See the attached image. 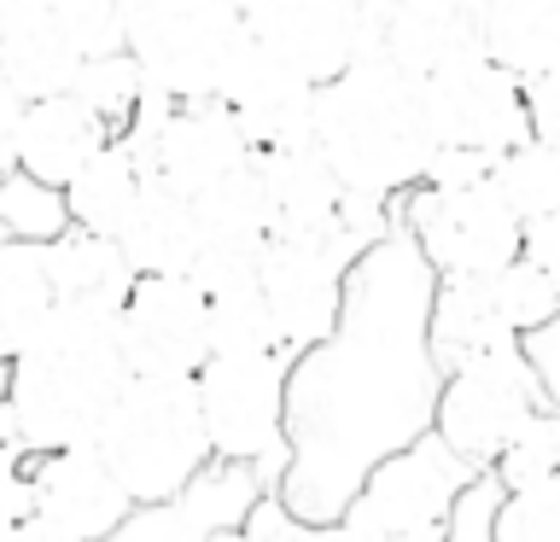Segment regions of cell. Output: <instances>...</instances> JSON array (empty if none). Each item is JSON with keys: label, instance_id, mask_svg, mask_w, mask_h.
Masks as SVG:
<instances>
[{"label": "cell", "instance_id": "1", "mask_svg": "<svg viewBox=\"0 0 560 542\" xmlns=\"http://www.w3.org/2000/svg\"><path fill=\"white\" fill-rule=\"evenodd\" d=\"M432 286L420 245L392 227L357 257L345 315L327 344L292 362L287 385V479L280 502L304 525H332L357 502L368 472L432 437L444 367L432 362Z\"/></svg>", "mask_w": 560, "mask_h": 542}, {"label": "cell", "instance_id": "2", "mask_svg": "<svg viewBox=\"0 0 560 542\" xmlns=\"http://www.w3.org/2000/svg\"><path fill=\"white\" fill-rule=\"evenodd\" d=\"M129 379L135 374L122 362V309L52 304L35 344L7 362V414L24 455L94 444Z\"/></svg>", "mask_w": 560, "mask_h": 542}, {"label": "cell", "instance_id": "3", "mask_svg": "<svg viewBox=\"0 0 560 542\" xmlns=\"http://www.w3.org/2000/svg\"><path fill=\"white\" fill-rule=\"evenodd\" d=\"M315 146L345 181V192L374 204H397L432 169V122L409 70L385 52H368L315 94Z\"/></svg>", "mask_w": 560, "mask_h": 542}, {"label": "cell", "instance_id": "4", "mask_svg": "<svg viewBox=\"0 0 560 542\" xmlns=\"http://www.w3.org/2000/svg\"><path fill=\"white\" fill-rule=\"evenodd\" d=\"M135 507H164L217 461L192 379H129L94 437Z\"/></svg>", "mask_w": 560, "mask_h": 542}, {"label": "cell", "instance_id": "5", "mask_svg": "<svg viewBox=\"0 0 560 542\" xmlns=\"http://www.w3.org/2000/svg\"><path fill=\"white\" fill-rule=\"evenodd\" d=\"M542 409H549L542 374H537L525 339H514V344L479 350V356H467L455 374H444L432 437L455 455V461H467L472 472H490L497 455L508 449V437Z\"/></svg>", "mask_w": 560, "mask_h": 542}, {"label": "cell", "instance_id": "6", "mask_svg": "<svg viewBox=\"0 0 560 542\" xmlns=\"http://www.w3.org/2000/svg\"><path fill=\"white\" fill-rule=\"evenodd\" d=\"M292 362L287 350L269 356H217L205 362L199 385V414L210 432L217 461L234 467H257L262 490H280L287 479V385H292Z\"/></svg>", "mask_w": 560, "mask_h": 542}, {"label": "cell", "instance_id": "7", "mask_svg": "<svg viewBox=\"0 0 560 542\" xmlns=\"http://www.w3.org/2000/svg\"><path fill=\"white\" fill-rule=\"evenodd\" d=\"M549 321H560V286L549 274H537L532 262H514L502 274H455L432 286V362L455 374L467 356L497 344H514L525 332H542Z\"/></svg>", "mask_w": 560, "mask_h": 542}, {"label": "cell", "instance_id": "8", "mask_svg": "<svg viewBox=\"0 0 560 542\" xmlns=\"http://www.w3.org/2000/svg\"><path fill=\"white\" fill-rule=\"evenodd\" d=\"M122 47L140 64V82L164 99H217V87L245 47L234 0H170L122 30Z\"/></svg>", "mask_w": 560, "mask_h": 542}, {"label": "cell", "instance_id": "9", "mask_svg": "<svg viewBox=\"0 0 560 542\" xmlns=\"http://www.w3.org/2000/svg\"><path fill=\"white\" fill-rule=\"evenodd\" d=\"M392 216L420 245V257H427V269L438 280L502 274L520 262V245H525L520 216L490 192V181H479V187H409L392 204Z\"/></svg>", "mask_w": 560, "mask_h": 542}, {"label": "cell", "instance_id": "10", "mask_svg": "<svg viewBox=\"0 0 560 542\" xmlns=\"http://www.w3.org/2000/svg\"><path fill=\"white\" fill-rule=\"evenodd\" d=\"M420 99H427V122H432L438 152H472V157L497 164L502 152L532 140L520 76H508L485 52H467V59L432 70L420 82Z\"/></svg>", "mask_w": 560, "mask_h": 542}, {"label": "cell", "instance_id": "11", "mask_svg": "<svg viewBox=\"0 0 560 542\" xmlns=\"http://www.w3.org/2000/svg\"><path fill=\"white\" fill-rule=\"evenodd\" d=\"M245 35L275 52L280 64H292L298 76L327 87L345 76L357 59L380 52V12H362L350 0H234Z\"/></svg>", "mask_w": 560, "mask_h": 542}, {"label": "cell", "instance_id": "12", "mask_svg": "<svg viewBox=\"0 0 560 542\" xmlns=\"http://www.w3.org/2000/svg\"><path fill=\"white\" fill-rule=\"evenodd\" d=\"M122 362L135 379H199L210 362V297L187 274H140L122 304Z\"/></svg>", "mask_w": 560, "mask_h": 542}, {"label": "cell", "instance_id": "13", "mask_svg": "<svg viewBox=\"0 0 560 542\" xmlns=\"http://www.w3.org/2000/svg\"><path fill=\"white\" fill-rule=\"evenodd\" d=\"M472 479L467 461L438 444V437H420L392 461H380L368 472V484L357 490V502L345 507V525H357L362 537H409V531H432V525L450 519V502L462 496V484Z\"/></svg>", "mask_w": 560, "mask_h": 542}, {"label": "cell", "instance_id": "14", "mask_svg": "<svg viewBox=\"0 0 560 542\" xmlns=\"http://www.w3.org/2000/svg\"><path fill=\"white\" fill-rule=\"evenodd\" d=\"M252 157H257L252 140L240 134V122L222 99H175L170 117L158 122L152 146L140 152V164L158 187L182 192V199H205L210 187L228 181Z\"/></svg>", "mask_w": 560, "mask_h": 542}, {"label": "cell", "instance_id": "15", "mask_svg": "<svg viewBox=\"0 0 560 542\" xmlns=\"http://www.w3.org/2000/svg\"><path fill=\"white\" fill-rule=\"evenodd\" d=\"M315 87L310 76H298L292 64H280L275 52H262L252 35L234 52L228 76L217 87V99L234 111L240 134L252 140V152H287L315 140Z\"/></svg>", "mask_w": 560, "mask_h": 542}, {"label": "cell", "instance_id": "16", "mask_svg": "<svg viewBox=\"0 0 560 542\" xmlns=\"http://www.w3.org/2000/svg\"><path fill=\"white\" fill-rule=\"evenodd\" d=\"M24 472H30L35 514L65 525V531L82 537V542H105L135 519V496L117 484V472L105 467V455L94 444L30 455Z\"/></svg>", "mask_w": 560, "mask_h": 542}, {"label": "cell", "instance_id": "17", "mask_svg": "<svg viewBox=\"0 0 560 542\" xmlns=\"http://www.w3.org/2000/svg\"><path fill=\"white\" fill-rule=\"evenodd\" d=\"M112 140H117V129L82 94L35 99L30 117H24V134H18V169L65 192Z\"/></svg>", "mask_w": 560, "mask_h": 542}, {"label": "cell", "instance_id": "18", "mask_svg": "<svg viewBox=\"0 0 560 542\" xmlns=\"http://www.w3.org/2000/svg\"><path fill=\"white\" fill-rule=\"evenodd\" d=\"M257 164H262V192H269V239L332 234L339 227L350 192L315 140L287 152H257Z\"/></svg>", "mask_w": 560, "mask_h": 542}, {"label": "cell", "instance_id": "19", "mask_svg": "<svg viewBox=\"0 0 560 542\" xmlns=\"http://www.w3.org/2000/svg\"><path fill=\"white\" fill-rule=\"evenodd\" d=\"M122 257H129L135 274H192L199 262V245H205V222H199V204L182 199V192L158 187L147 175V192H140L135 216L122 222Z\"/></svg>", "mask_w": 560, "mask_h": 542}, {"label": "cell", "instance_id": "20", "mask_svg": "<svg viewBox=\"0 0 560 542\" xmlns=\"http://www.w3.org/2000/svg\"><path fill=\"white\" fill-rule=\"evenodd\" d=\"M479 47L508 76L532 82L560 70V0H479Z\"/></svg>", "mask_w": 560, "mask_h": 542}, {"label": "cell", "instance_id": "21", "mask_svg": "<svg viewBox=\"0 0 560 542\" xmlns=\"http://www.w3.org/2000/svg\"><path fill=\"white\" fill-rule=\"evenodd\" d=\"M82 64H88V52L77 47V35H70L52 12L30 17V24H18L7 42H0V70L18 82V94H24L30 105H35V99L77 94Z\"/></svg>", "mask_w": 560, "mask_h": 542}, {"label": "cell", "instance_id": "22", "mask_svg": "<svg viewBox=\"0 0 560 542\" xmlns=\"http://www.w3.org/2000/svg\"><path fill=\"white\" fill-rule=\"evenodd\" d=\"M47 269H52V292L59 304H105V309H122L135 292V269L122 257L117 239L105 234H88V227H70L65 239L47 245Z\"/></svg>", "mask_w": 560, "mask_h": 542}, {"label": "cell", "instance_id": "23", "mask_svg": "<svg viewBox=\"0 0 560 542\" xmlns=\"http://www.w3.org/2000/svg\"><path fill=\"white\" fill-rule=\"evenodd\" d=\"M140 192H147V164L129 152V140H112L94 164H88L77 181L65 187V204H70V227H88V234H105L117 239L122 222L135 216Z\"/></svg>", "mask_w": 560, "mask_h": 542}, {"label": "cell", "instance_id": "24", "mask_svg": "<svg viewBox=\"0 0 560 542\" xmlns=\"http://www.w3.org/2000/svg\"><path fill=\"white\" fill-rule=\"evenodd\" d=\"M52 304V269H47V245L24 239H0V362L24 356L35 344V332L47 327Z\"/></svg>", "mask_w": 560, "mask_h": 542}, {"label": "cell", "instance_id": "25", "mask_svg": "<svg viewBox=\"0 0 560 542\" xmlns=\"http://www.w3.org/2000/svg\"><path fill=\"white\" fill-rule=\"evenodd\" d=\"M490 192L514 210L520 227L555 216L560 210V146H549V140H525V146L502 152L497 164H490Z\"/></svg>", "mask_w": 560, "mask_h": 542}, {"label": "cell", "instance_id": "26", "mask_svg": "<svg viewBox=\"0 0 560 542\" xmlns=\"http://www.w3.org/2000/svg\"><path fill=\"white\" fill-rule=\"evenodd\" d=\"M508 496H542V490H560V409L532 414L525 426L508 437V449L490 467Z\"/></svg>", "mask_w": 560, "mask_h": 542}, {"label": "cell", "instance_id": "27", "mask_svg": "<svg viewBox=\"0 0 560 542\" xmlns=\"http://www.w3.org/2000/svg\"><path fill=\"white\" fill-rule=\"evenodd\" d=\"M0 234L24 239V245H52L70 234V204L59 187L35 181L24 169L0 175Z\"/></svg>", "mask_w": 560, "mask_h": 542}, {"label": "cell", "instance_id": "28", "mask_svg": "<svg viewBox=\"0 0 560 542\" xmlns=\"http://www.w3.org/2000/svg\"><path fill=\"white\" fill-rule=\"evenodd\" d=\"M199 204L205 234H234V239H269V192H262V164H240L228 181H217Z\"/></svg>", "mask_w": 560, "mask_h": 542}, {"label": "cell", "instance_id": "29", "mask_svg": "<svg viewBox=\"0 0 560 542\" xmlns=\"http://www.w3.org/2000/svg\"><path fill=\"white\" fill-rule=\"evenodd\" d=\"M269 350H280V332L269 321L262 292L210 297V362L217 356H269Z\"/></svg>", "mask_w": 560, "mask_h": 542}, {"label": "cell", "instance_id": "30", "mask_svg": "<svg viewBox=\"0 0 560 542\" xmlns=\"http://www.w3.org/2000/svg\"><path fill=\"white\" fill-rule=\"evenodd\" d=\"M262 251L269 239H234V234H205L199 262H192V286L205 297H228V292H257L262 274Z\"/></svg>", "mask_w": 560, "mask_h": 542}, {"label": "cell", "instance_id": "31", "mask_svg": "<svg viewBox=\"0 0 560 542\" xmlns=\"http://www.w3.org/2000/svg\"><path fill=\"white\" fill-rule=\"evenodd\" d=\"M77 94L122 134V129H129V117H135V105H140V94H147V82H140V64L129 59V52H105V59L82 64Z\"/></svg>", "mask_w": 560, "mask_h": 542}, {"label": "cell", "instance_id": "32", "mask_svg": "<svg viewBox=\"0 0 560 542\" xmlns=\"http://www.w3.org/2000/svg\"><path fill=\"white\" fill-rule=\"evenodd\" d=\"M508 490L490 479V472H472L462 484V496L450 502L444 519V542H497V514H502Z\"/></svg>", "mask_w": 560, "mask_h": 542}, {"label": "cell", "instance_id": "33", "mask_svg": "<svg viewBox=\"0 0 560 542\" xmlns=\"http://www.w3.org/2000/svg\"><path fill=\"white\" fill-rule=\"evenodd\" d=\"M298 531H304V519L280 502V490H262V496L245 507V519H240L234 537L240 542H298Z\"/></svg>", "mask_w": 560, "mask_h": 542}, {"label": "cell", "instance_id": "34", "mask_svg": "<svg viewBox=\"0 0 560 542\" xmlns=\"http://www.w3.org/2000/svg\"><path fill=\"white\" fill-rule=\"evenodd\" d=\"M525 87V117H532V140H549L560 146V70L555 76H532Z\"/></svg>", "mask_w": 560, "mask_h": 542}, {"label": "cell", "instance_id": "35", "mask_svg": "<svg viewBox=\"0 0 560 542\" xmlns=\"http://www.w3.org/2000/svg\"><path fill=\"white\" fill-rule=\"evenodd\" d=\"M24 117H30V99L18 94V82L0 70V175L18 169V134H24Z\"/></svg>", "mask_w": 560, "mask_h": 542}, {"label": "cell", "instance_id": "36", "mask_svg": "<svg viewBox=\"0 0 560 542\" xmlns=\"http://www.w3.org/2000/svg\"><path fill=\"white\" fill-rule=\"evenodd\" d=\"M520 257L532 262L537 274H549L555 286H560V210H555V216H542V222H532V227H525V245H520Z\"/></svg>", "mask_w": 560, "mask_h": 542}, {"label": "cell", "instance_id": "37", "mask_svg": "<svg viewBox=\"0 0 560 542\" xmlns=\"http://www.w3.org/2000/svg\"><path fill=\"white\" fill-rule=\"evenodd\" d=\"M24 519H35L30 472H24V467H7V472H0V542H7Z\"/></svg>", "mask_w": 560, "mask_h": 542}, {"label": "cell", "instance_id": "38", "mask_svg": "<svg viewBox=\"0 0 560 542\" xmlns=\"http://www.w3.org/2000/svg\"><path fill=\"white\" fill-rule=\"evenodd\" d=\"M7 542H82V537H70L65 525H52V519H42V514H35V519H24V525H18V531H12Z\"/></svg>", "mask_w": 560, "mask_h": 542}, {"label": "cell", "instance_id": "39", "mask_svg": "<svg viewBox=\"0 0 560 542\" xmlns=\"http://www.w3.org/2000/svg\"><path fill=\"white\" fill-rule=\"evenodd\" d=\"M47 12V0H0V42L18 30V24H30V17H42Z\"/></svg>", "mask_w": 560, "mask_h": 542}, {"label": "cell", "instance_id": "40", "mask_svg": "<svg viewBox=\"0 0 560 542\" xmlns=\"http://www.w3.org/2000/svg\"><path fill=\"white\" fill-rule=\"evenodd\" d=\"M298 542H374V537H362L357 525L332 519V525H304V531H298Z\"/></svg>", "mask_w": 560, "mask_h": 542}, {"label": "cell", "instance_id": "41", "mask_svg": "<svg viewBox=\"0 0 560 542\" xmlns=\"http://www.w3.org/2000/svg\"><path fill=\"white\" fill-rule=\"evenodd\" d=\"M30 455H24V444H18V426H12V414H7V402H0V472L7 467H24Z\"/></svg>", "mask_w": 560, "mask_h": 542}, {"label": "cell", "instance_id": "42", "mask_svg": "<svg viewBox=\"0 0 560 542\" xmlns=\"http://www.w3.org/2000/svg\"><path fill=\"white\" fill-rule=\"evenodd\" d=\"M385 542H444V525H432V531H409V537H385Z\"/></svg>", "mask_w": 560, "mask_h": 542}, {"label": "cell", "instance_id": "43", "mask_svg": "<svg viewBox=\"0 0 560 542\" xmlns=\"http://www.w3.org/2000/svg\"><path fill=\"white\" fill-rule=\"evenodd\" d=\"M350 7H362V12H380V17H385V0H350Z\"/></svg>", "mask_w": 560, "mask_h": 542}, {"label": "cell", "instance_id": "44", "mask_svg": "<svg viewBox=\"0 0 560 542\" xmlns=\"http://www.w3.org/2000/svg\"><path fill=\"white\" fill-rule=\"evenodd\" d=\"M210 542H240V537H234V531H217V537H210Z\"/></svg>", "mask_w": 560, "mask_h": 542}, {"label": "cell", "instance_id": "45", "mask_svg": "<svg viewBox=\"0 0 560 542\" xmlns=\"http://www.w3.org/2000/svg\"><path fill=\"white\" fill-rule=\"evenodd\" d=\"M0 239H7V234H0Z\"/></svg>", "mask_w": 560, "mask_h": 542}]
</instances>
